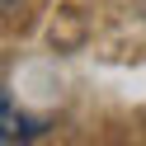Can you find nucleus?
Wrapping results in <instances>:
<instances>
[{
    "instance_id": "obj_1",
    "label": "nucleus",
    "mask_w": 146,
    "mask_h": 146,
    "mask_svg": "<svg viewBox=\"0 0 146 146\" xmlns=\"http://www.w3.org/2000/svg\"><path fill=\"white\" fill-rule=\"evenodd\" d=\"M29 137H38V123H33L29 113H19V108L10 104V94L0 90V146H10V141H29Z\"/></svg>"
},
{
    "instance_id": "obj_2",
    "label": "nucleus",
    "mask_w": 146,
    "mask_h": 146,
    "mask_svg": "<svg viewBox=\"0 0 146 146\" xmlns=\"http://www.w3.org/2000/svg\"><path fill=\"white\" fill-rule=\"evenodd\" d=\"M29 0H0V14H14V10H24Z\"/></svg>"
}]
</instances>
